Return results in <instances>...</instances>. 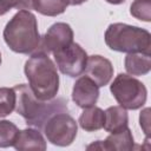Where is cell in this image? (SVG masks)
Listing matches in <instances>:
<instances>
[{
  "instance_id": "6da1fadb",
  "label": "cell",
  "mask_w": 151,
  "mask_h": 151,
  "mask_svg": "<svg viewBox=\"0 0 151 151\" xmlns=\"http://www.w3.org/2000/svg\"><path fill=\"white\" fill-rule=\"evenodd\" d=\"M13 88L17 93L15 111L31 127L42 130L51 116L58 112H68L67 100L65 98H53L51 100L38 99L26 84L15 85Z\"/></svg>"
},
{
  "instance_id": "7a4b0ae2",
  "label": "cell",
  "mask_w": 151,
  "mask_h": 151,
  "mask_svg": "<svg viewBox=\"0 0 151 151\" xmlns=\"http://www.w3.org/2000/svg\"><path fill=\"white\" fill-rule=\"evenodd\" d=\"M2 37L13 52L33 54L39 50L41 41L35 15L28 9H19L6 24Z\"/></svg>"
},
{
  "instance_id": "3957f363",
  "label": "cell",
  "mask_w": 151,
  "mask_h": 151,
  "mask_svg": "<svg viewBox=\"0 0 151 151\" xmlns=\"http://www.w3.org/2000/svg\"><path fill=\"white\" fill-rule=\"evenodd\" d=\"M28 86L33 94L41 100H51L55 98L59 91V74L57 66L48 54L37 51L24 66Z\"/></svg>"
},
{
  "instance_id": "277c9868",
  "label": "cell",
  "mask_w": 151,
  "mask_h": 151,
  "mask_svg": "<svg viewBox=\"0 0 151 151\" xmlns=\"http://www.w3.org/2000/svg\"><path fill=\"white\" fill-rule=\"evenodd\" d=\"M106 46L116 52L150 53L151 34L147 29L123 22L109 25L105 31Z\"/></svg>"
},
{
  "instance_id": "5b68a950",
  "label": "cell",
  "mask_w": 151,
  "mask_h": 151,
  "mask_svg": "<svg viewBox=\"0 0 151 151\" xmlns=\"http://www.w3.org/2000/svg\"><path fill=\"white\" fill-rule=\"evenodd\" d=\"M110 91L119 106L125 110H138L146 103L147 90L145 85L126 73L116 76L110 85Z\"/></svg>"
},
{
  "instance_id": "8992f818",
  "label": "cell",
  "mask_w": 151,
  "mask_h": 151,
  "mask_svg": "<svg viewBox=\"0 0 151 151\" xmlns=\"http://www.w3.org/2000/svg\"><path fill=\"white\" fill-rule=\"evenodd\" d=\"M42 130L51 144L68 146L77 137L78 123L68 112H58L47 119Z\"/></svg>"
},
{
  "instance_id": "52a82bcc",
  "label": "cell",
  "mask_w": 151,
  "mask_h": 151,
  "mask_svg": "<svg viewBox=\"0 0 151 151\" xmlns=\"http://www.w3.org/2000/svg\"><path fill=\"white\" fill-rule=\"evenodd\" d=\"M53 57L59 71L71 78L79 77L84 73L88 58L86 51L77 42H72L65 48L54 52Z\"/></svg>"
},
{
  "instance_id": "ba28073f",
  "label": "cell",
  "mask_w": 151,
  "mask_h": 151,
  "mask_svg": "<svg viewBox=\"0 0 151 151\" xmlns=\"http://www.w3.org/2000/svg\"><path fill=\"white\" fill-rule=\"evenodd\" d=\"M73 29L66 22H55L53 24L47 32L41 37L39 50L46 54L58 52L73 42Z\"/></svg>"
},
{
  "instance_id": "9c48e42d",
  "label": "cell",
  "mask_w": 151,
  "mask_h": 151,
  "mask_svg": "<svg viewBox=\"0 0 151 151\" xmlns=\"http://www.w3.org/2000/svg\"><path fill=\"white\" fill-rule=\"evenodd\" d=\"M99 94V86L86 74L79 77L73 84L72 100L81 109L96 105Z\"/></svg>"
},
{
  "instance_id": "30bf717a",
  "label": "cell",
  "mask_w": 151,
  "mask_h": 151,
  "mask_svg": "<svg viewBox=\"0 0 151 151\" xmlns=\"http://www.w3.org/2000/svg\"><path fill=\"white\" fill-rule=\"evenodd\" d=\"M85 74L90 77L99 87L107 85L113 77L112 63L99 54H93L87 58Z\"/></svg>"
},
{
  "instance_id": "8fae6325",
  "label": "cell",
  "mask_w": 151,
  "mask_h": 151,
  "mask_svg": "<svg viewBox=\"0 0 151 151\" xmlns=\"http://www.w3.org/2000/svg\"><path fill=\"white\" fill-rule=\"evenodd\" d=\"M86 149H100V150H114V151H130L134 149V140L132 132L129 127L123 131L111 133L105 140H97Z\"/></svg>"
},
{
  "instance_id": "7c38bea8",
  "label": "cell",
  "mask_w": 151,
  "mask_h": 151,
  "mask_svg": "<svg viewBox=\"0 0 151 151\" xmlns=\"http://www.w3.org/2000/svg\"><path fill=\"white\" fill-rule=\"evenodd\" d=\"M15 150H46V140L39 129L27 127L20 130L15 137L14 144Z\"/></svg>"
},
{
  "instance_id": "4fadbf2b",
  "label": "cell",
  "mask_w": 151,
  "mask_h": 151,
  "mask_svg": "<svg viewBox=\"0 0 151 151\" xmlns=\"http://www.w3.org/2000/svg\"><path fill=\"white\" fill-rule=\"evenodd\" d=\"M104 130L110 133H116L129 127V114L122 106H110L105 110Z\"/></svg>"
},
{
  "instance_id": "5bb4252c",
  "label": "cell",
  "mask_w": 151,
  "mask_h": 151,
  "mask_svg": "<svg viewBox=\"0 0 151 151\" xmlns=\"http://www.w3.org/2000/svg\"><path fill=\"white\" fill-rule=\"evenodd\" d=\"M104 122H105V111H103L100 107L96 105L85 107L78 119L79 126L86 132H94L103 129Z\"/></svg>"
},
{
  "instance_id": "9a60e30c",
  "label": "cell",
  "mask_w": 151,
  "mask_h": 151,
  "mask_svg": "<svg viewBox=\"0 0 151 151\" xmlns=\"http://www.w3.org/2000/svg\"><path fill=\"white\" fill-rule=\"evenodd\" d=\"M124 66L130 76H145L151 70V53H127Z\"/></svg>"
},
{
  "instance_id": "2e32d148",
  "label": "cell",
  "mask_w": 151,
  "mask_h": 151,
  "mask_svg": "<svg viewBox=\"0 0 151 151\" xmlns=\"http://www.w3.org/2000/svg\"><path fill=\"white\" fill-rule=\"evenodd\" d=\"M67 0H32V9L47 17L63 14L67 8Z\"/></svg>"
},
{
  "instance_id": "e0dca14e",
  "label": "cell",
  "mask_w": 151,
  "mask_h": 151,
  "mask_svg": "<svg viewBox=\"0 0 151 151\" xmlns=\"http://www.w3.org/2000/svg\"><path fill=\"white\" fill-rule=\"evenodd\" d=\"M17 93L13 87H0V118L11 114L15 110Z\"/></svg>"
},
{
  "instance_id": "ac0fdd59",
  "label": "cell",
  "mask_w": 151,
  "mask_h": 151,
  "mask_svg": "<svg viewBox=\"0 0 151 151\" xmlns=\"http://www.w3.org/2000/svg\"><path fill=\"white\" fill-rule=\"evenodd\" d=\"M19 132L18 126L9 120H0V147L13 146Z\"/></svg>"
},
{
  "instance_id": "d6986e66",
  "label": "cell",
  "mask_w": 151,
  "mask_h": 151,
  "mask_svg": "<svg viewBox=\"0 0 151 151\" xmlns=\"http://www.w3.org/2000/svg\"><path fill=\"white\" fill-rule=\"evenodd\" d=\"M130 14L138 20L151 21V0H134L130 6Z\"/></svg>"
},
{
  "instance_id": "ffe728a7",
  "label": "cell",
  "mask_w": 151,
  "mask_h": 151,
  "mask_svg": "<svg viewBox=\"0 0 151 151\" xmlns=\"http://www.w3.org/2000/svg\"><path fill=\"white\" fill-rule=\"evenodd\" d=\"M12 8L32 9V0H0V15H5Z\"/></svg>"
},
{
  "instance_id": "44dd1931",
  "label": "cell",
  "mask_w": 151,
  "mask_h": 151,
  "mask_svg": "<svg viewBox=\"0 0 151 151\" xmlns=\"http://www.w3.org/2000/svg\"><path fill=\"white\" fill-rule=\"evenodd\" d=\"M139 124H140V127L143 129L144 133L149 138V132H150V109L146 107L144 109L142 112H140V116H139Z\"/></svg>"
},
{
  "instance_id": "7402d4cb",
  "label": "cell",
  "mask_w": 151,
  "mask_h": 151,
  "mask_svg": "<svg viewBox=\"0 0 151 151\" xmlns=\"http://www.w3.org/2000/svg\"><path fill=\"white\" fill-rule=\"evenodd\" d=\"M85 1H86V0H67L68 5H71V6H78V5L84 4Z\"/></svg>"
},
{
  "instance_id": "603a6c76",
  "label": "cell",
  "mask_w": 151,
  "mask_h": 151,
  "mask_svg": "<svg viewBox=\"0 0 151 151\" xmlns=\"http://www.w3.org/2000/svg\"><path fill=\"white\" fill-rule=\"evenodd\" d=\"M106 2L111 4V5H120V4H124L125 0H105Z\"/></svg>"
},
{
  "instance_id": "cb8c5ba5",
  "label": "cell",
  "mask_w": 151,
  "mask_h": 151,
  "mask_svg": "<svg viewBox=\"0 0 151 151\" xmlns=\"http://www.w3.org/2000/svg\"><path fill=\"white\" fill-rule=\"evenodd\" d=\"M1 61H2V59H1V53H0V65H1Z\"/></svg>"
}]
</instances>
